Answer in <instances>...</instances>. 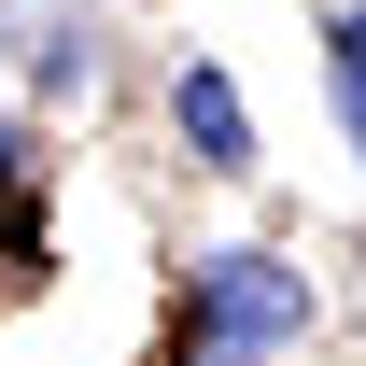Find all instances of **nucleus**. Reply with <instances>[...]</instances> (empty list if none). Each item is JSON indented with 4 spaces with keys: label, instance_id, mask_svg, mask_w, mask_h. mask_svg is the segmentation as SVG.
<instances>
[{
    "label": "nucleus",
    "instance_id": "obj_2",
    "mask_svg": "<svg viewBox=\"0 0 366 366\" xmlns=\"http://www.w3.org/2000/svg\"><path fill=\"white\" fill-rule=\"evenodd\" d=\"M183 141H197V169H254V113L226 71H183Z\"/></svg>",
    "mask_w": 366,
    "mask_h": 366
},
{
    "label": "nucleus",
    "instance_id": "obj_1",
    "mask_svg": "<svg viewBox=\"0 0 366 366\" xmlns=\"http://www.w3.org/2000/svg\"><path fill=\"white\" fill-rule=\"evenodd\" d=\"M296 268H268V254H212L197 268V338H212V366H239V352H268V338H296Z\"/></svg>",
    "mask_w": 366,
    "mask_h": 366
},
{
    "label": "nucleus",
    "instance_id": "obj_3",
    "mask_svg": "<svg viewBox=\"0 0 366 366\" xmlns=\"http://www.w3.org/2000/svg\"><path fill=\"white\" fill-rule=\"evenodd\" d=\"M324 43H338L324 71H338V113H352V155H366V0L338 14V29H324Z\"/></svg>",
    "mask_w": 366,
    "mask_h": 366
}]
</instances>
